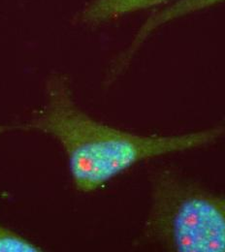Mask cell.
I'll use <instances>...</instances> for the list:
<instances>
[{
	"label": "cell",
	"mask_w": 225,
	"mask_h": 252,
	"mask_svg": "<svg viewBox=\"0 0 225 252\" xmlns=\"http://www.w3.org/2000/svg\"><path fill=\"white\" fill-rule=\"evenodd\" d=\"M37 131L63 146L76 189L90 193L134 165L161 156L191 151L225 137V123L191 133L144 136L97 122L75 104L67 79L54 76L47 85V104L32 120L0 126L6 132Z\"/></svg>",
	"instance_id": "obj_1"
},
{
	"label": "cell",
	"mask_w": 225,
	"mask_h": 252,
	"mask_svg": "<svg viewBox=\"0 0 225 252\" xmlns=\"http://www.w3.org/2000/svg\"><path fill=\"white\" fill-rule=\"evenodd\" d=\"M148 239L177 252H225V197L171 171L154 179Z\"/></svg>",
	"instance_id": "obj_2"
},
{
	"label": "cell",
	"mask_w": 225,
	"mask_h": 252,
	"mask_svg": "<svg viewBox=\"0 0 225 252\" xmlns=\"http://www.w3.org/2000/svg\"><path fill=\"white\" fill-rule=\"evenodd\" d=\"M223 3H225V0H177L171 5L167 6L165 9L159 11L150 19H148V21L141 28L124 60L122 63H120L119 68H123V66L127 62H129L136 50L154 31L175 20Z\"/></svg>",
	"instance_id": "obj_3"
},
{
	"label": "cell",
	"mask_w": 225,
	"mask_h": 252,
	"mask_svg": "<svg viewBox=\"0 0 225 252\" xmlns=\"http://www.w3.org/2000/svg\"><path fill=\"white\" fill-rule=\"evenodd\" d=\"M172 0H94L84 10L83 21L101 24L122 16L164 5Z\"/></svg>",
	"instance_id": "obj_4"
},
{
	"label": "cell",
	"mask_w": 225,
	"mask_h": 252,
	"mask_svg": "<svg viewBox=\"0 0 225 252\" xmlns=\"http://www.w3.org/2000/svg\"><path fill=\"white\" fill-rule=\"evenodd\" d=\"M42 248L0 225V252H39Z\"/></svg>",
	"instance_id": "obj_5"
}]
</instances>
